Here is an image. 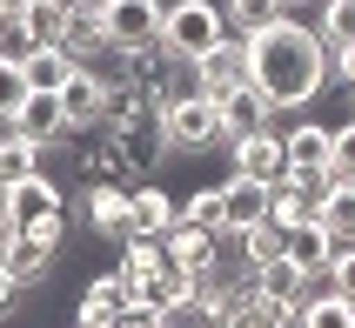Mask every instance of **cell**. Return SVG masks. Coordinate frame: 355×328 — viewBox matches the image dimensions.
Returning a JSON list of instances; mask_svg holds the SVG:
<instances>
[{
	"mask_svg": "<svg viewBox=\"0 0 355 328\" xmlns=\"http://www.w3.org/2000/svg\"><path fill=\"white\" fill-rule=\"evenodd\" d=\"M255 288L261 295H288V302H309V275H302L288 254H275V261H261V268H255Z\"/></svg>",
	"mask_w": 355,
	"mask_h": 328,
	"instance_id": "26",
	"label": "cell"
},
{
	"mask_svg": "<svg viewBox=\"0 0 355 328\" xmlns=\"http://www.w3.org/2000/svg\"><path fill=\"white\" fill-rule=\"evenodd\" d=\"M302 328H355V302L336 295V288L309 295V302H302Z\"/></svg>",
	"mask_w": 355,
	"mask_h": 328,
	"instance_id": "28",
	"label": "cell"
},
{
	"mask_svg": "<svg viewBox=\"0 0 355 328\" xmlns=\"http://www.w3.org/2000/svg\"><path fill=\"white\" fill-rule=\"evenodd\" d=\"M0 208L14 214L20 228H34V221H47V214L67 208V194H60L54 174H27V181H7V188H0Z\"/></svg>",
	"mask_w": 355,
	"mask_h": 328,
	"instance_id": "8",
	"label": "cell"
},
{
	"mask_svg": "<svg viewBox=\"0 0 355 328\" xmlns=\"http://www.w3.org/2000/svg\"><path fill=\"white\" fill-rule=\"evenodd\" d=\"M0 268L14 275L20 288H40V282H47V275H54V248H47V241H40V234H27V228H20L14 241H7V248H0Z\"/></svg>",
	"mask_w": 355,
	"mask_h": 328,
	"instance_id": "15",
	"label": "cell"
},
{
	"mask_svg": "<svg viewBox=\"0 0 355 328\" xmlns=\"http://www.w3.org/2000/svg\"><path fill=\"white\" fill-rule=\"evenodd\" d=\"M168 261L175 268H208V261H221V234L201 228V221H175V234H168Z\"/></svg>",
	"mask_w": 355,
	"mask_h": 328,
	"instance_id": "17",
	"label": "cell"
},
{
	"mask_svg": "<svg viewBox=\"0 0 355 328\" xmlns=\"http://www.w3.org/2000/svg\"><path fill=\"white\" fill-rule=\"evenodd\" d=\"M248 80L275 107H309L329 80V47L315 27L302 20H275L268 34H248Z\"/></svg>",
	"mask_w": 355,
	"mask_h": 328,
	"instance_id": "1",
	"label": "cell"
},
{
	"mask_svg": "<svg viewBox=\"0 0 355 328\" xmlns=\"http://www.w3.org/2000/svg\"><path fill=\"white\" fill-rule=\"evenodd\" d=\"M181 221H201V228L228 234V208H221V188H195L188 201H181Z\"/></svg>",
	"mask_w": 355,
	"mask_h": 328,
	"instance_id": "33",
	"label": "cell"
},
{
	"mask_svg": "<svg viewBox=\"0 0 355 328\" xmlns=\"http://www.w3.org/2000/svg\"><path fill=\"white\" fill-rule=\"evenodd\" d=\"M235 148V174H248V181H268V188H282L288 181V141L275 135V128H261V135H241V141H228Z\"/></svg>",
	"mask_w": 355,
	"mask_h": 328,
	"instance_id": "7",
	"label": "cell"
},
{
	"mask_svg": "<svg viewBox=\"0 0 355 328\" xmlns=\"http://www.w3.org/2000/svg\"><path fill=\"white\" fill-rule=\"evenodd\" d=\"M60 47L80 60V67H94L114 40H107V14H101V0H74V20H67V34H60Z\"/></svg>",
	"mask_w": 355,
	"mask_h": 328,
	"instance_id": "13",
	"label": "cell"
},
{
	"mask_svg": "<svg viewBox=\"0 0 355 328\" xmlns=\"http://www.w3.org/2000/svg\"><path fill=\"white\" fill-rule=\"evenodd\" d=\"M288 168H336V128H322V121H302L288 128Z\"/></svg>",
	"mask_w": 355,
	"mask_h": 328,
	"instance_id": "18",
	"label": "cell"
},
{
	"mask_svg": "<svg viewBox=\"0 0 355 328\" xmlns=\"http://www.w3.org/2000/svg\"><path fill=\"white\" fill-rule=\"evenodd\" d=\"M181 221V201H168V188H135V221H128V234H175Z\"/></svg>",
	"mask_w": 355,
	"mask_h": 328,
	"instance_id": "19",
	"label": "cell"
},
{
	"mask_svg": "<svg viewBox=\"0 0 355 328\" xmlns=\"http://www.w3.org/2000/svg\"><path fill=\"white\" fill-rule=\"evenodd\" d=\"M322 47L336 54V47H355V0H322Z\"/></svg>",
	"mask_w": 355,
	"mask_h": 328,
	"instance_id": "31",
	"label": "cell"
},
{
	"mask_svg": "<svg viewBox=\"0 0 355 328\" xmlns=\"http://www.w3.org/2000/svg\"><path fill=\"white\" fill-rule=\"evenodd\" d=\"M228 34H235V27H228V14H221L215 0H168L161 47H168L175 60H188V67H195V60H201V54H215Z\"/></svg>",
	"mask_w": 355,
	"mask_h": 328,
	"instance_id": "2",
	"label": "cell"
},
{
	"mask_svg": "<svg viewBox=\"0 0 355 328\" xmlns=\"http://www.w3.org/2000/svg\"><path fill=\"white\" fill-rule=\"evenodd\" d=\"M107 40L114 47H155L168 27V0H107Z\"/></svg>",
	"mask_w": 355,
	"mask_h": 328,
	"instance_id": "4",
	"label": "cell"
},
{
	"mask_svg": "<svg viewBox=\"0 0 355 328\" xmlns=\"http://www.w3.org/2000/svg\"><path fill=\"white\" fill-rule=\"evenodd\" d=\"M215 107H221V141H241V135H261V128H268V114H275V101L261 94L255 80H248V87H235V94H221Z\"/></svg>",
	"mask_w": 355,
	"mask_h": 328,
	"instance_id": "11",
	"label": "cell"
},
{
	"mask_svg": "<svg viewBox=\"0 0 355 328\" xmlns=\"http://www.w3.org/2000/svg\"><path fill=\"white\" fill-rule=\"evenodd\" d=\"M0 7H7V14H20V7H27V0H0Z\"/></svg>",
	"mask_w": 355,
	"mask_h": 328,
	"instance_id": "42",
	"label": "cell"
},
{
	"mask_svg": "<svg viewBox=\"0 0 355 328\" xmlns=\"http://www.w3.org/2000/svg\"><path fill=\"white\" fill-rule=\"evenodd\" d=\"M107 328H168V315H155L148 302H135V309L121 315V322H107Z\"/></svg>",
	"mask_w": 355,
	"mask_h": 328,
	"instance_id": "39",
	"label": "cell"
},
{
	"mask_svg": "<svg viewBox=\"0 0 355 328\" xmlns=\"http://www.w3.org/2000/svg\"><path fill=\"white\" fill-rule=\"evenodd\" d=\"M34 47H40V40L27 34V20H20V14L0 27V54H7V60H20V67H27V54H34Z\"/></svg>",
	"mask_w": 355,
	"mask_h": 328,
	"instance_id": "35",
	"label": "cell"
},
{
	"mask_svg": "<svg viewBox=\"0 0 355 328\" xmlns=\"http://www.w3.org/2000/svg\"><path fill=\"white\" fill-rule=\"evenodd\" d=\"M221 208H228V234H248L255 221H268V214H275V188H268V181L235 174V181L221 188Z\"/></svg>",
	"mask_w": 355,
	"mask_h": 328,
	"instance_id": "12",
	"label": "cell"
},
{
	"mask_svg": "<svg viewBox=\"0 0 355 328\" xmlns=\"http://www.w3.org/2000/svg\"><path fill=\"white\" fill-rule=\"evenodd\" d=\"M221 14H228L235 34H268L275 20H288V0H228Z\"/></svg>",
	"mask_w": 355,
	"mask_h": 328,
	"instance_id": "25",
	"label": "cell"
},
{
	"mask_svg": "<svg viewBox=\"0 0 355 328\" xmlns=\"http://www.w3.org/2000/svg\"><path fill=\"white\" fill-rule=\"evenodd\" d=\"M20 20H27V34H34L40 47H60L67 20H74V0H27V7H20Z\"/></svg>",
	"mask_w": 355,
	"mask_h": 328,
	"instance_id": "22",
	"label": "cell"
},
{
	"mask_svg": "<svg viewBox=\"0 0 355 328\" xmlns=\"http://www.w3.org/2000/svg\"><path fill=\"white\" fill-rule=\"evenodd\" d=\"M101 7H107V0H101Z\"/></svg>",
	"mask_w": 355,
	"mask_h": 328,
	"instance_id": "45",
	"label": "cell"
},
{
	"mask_svg": "<svg viewBox=\"0 0 355 328\" xmlns=\"http://www.w3.org/2000/svg\"><path fill=\"white\" fill-rule=\"evenodd\" d=\"M195 87H201L208 101L248 87V34H228L215 54H201V60H195Z\"/></svg>",
	"mask_w": 355,
	"mask_h": 328,
	"instance_id": "5",
	"label": "cell"
},
{
	"mask_svg": "<svg viewBox=\"0 0 355 328\" xmlns=\"http://www.w3.org/2000/svg\"><path fill=\"white\" fill-rule=\"evenodd\" d=\"M329 282H336V295H349L355 302V241H342L336 261H329Z\"/></svg>",
	"mask_w": 355,
	"mask_h": 328,
	"instance_id": "36",
	"label": "cell"
},
{
	"mask_svg": "<svg viewBox=\"0 0 355 328\" xmlns=\"http://www.w3.org/2000/svg\"><path fill=\"white\" fill-rule=\"evenodd\" d=\"M135 302H141V288L121 268H107V275H94V282L80 288V315H74V322L80 328H107V322H121V315L135 309Z\"/></svg>",
	"mask_w": 355,
	"mask_h": 328,
	"instance_id": "6",
	"label": "cell"
},
{
	"mask_svg": "<svg viewBox=\"0 0 355 328\" xmlns=\"http://www.w3.org/2000/svg\"><path fill=\"white\" fill-rule=\"evenodd\" d=\"M329 74H342L355 87V47H336V54H329Z\"/></svg>",
	"mask_w": 355,
	"mask_h": 328,
	"instance_id": "40",
	"label": "cell"
},
{
	"mask_svg": "<svg viewBox=\"0 0 355 328\" xmlns=\"http://www.w3.org/2000/svg\"><path fill=\"white\" fill-rule=\"evenodd\" d=\"M60 107H67V121H74V135H94L101 121H107V80H101L94 67H74L67 87H60Z\"/></svg>",
	"mask_w": 355,
	"mask_h": 328,
	"instance_id": "10",
	"label": "cell"
},
{
	"mask_svg": "<svg viewBox=\"0 0 355 328\" xmlns=\"http://www.w3.org/2000/svg\"><path fill=\"white\" fill-rule=\"evenodd\" d=\"M322 228L336 234V241H355V181H336V188L322 194Z\"/></svg>",
	"mask_w": 355,
	"mask_h": 328,
	"instance_id": "27",
	"label": "cell"
},
{
	"mask_svg": "<svg viewBox=\"0 0 355 328\" xmlns=\"http://www.w3.org/2000/svg\"><path fill=\"white\" fill-rule=\"evenodd\" d=\"M336 248H342V241H336L329 228H322V221H295V228H288V248H282V254H288V261H295L302 275H329Z\"/></svg>",
	"mask_w": 355,
	"mask_h": 328,
	"instance_id": "16",
	"label": "cell"
},
{
	"mask_svg": "<svg viewBox=\"0 0 355 328\" xmlns=\"http://www.w3.org/2000/svg\"><path fill=\"white\" fill-rule=\"evenodd\" d=\"M315 214H322V201H309V194L288 188V181L275 188V221H282V228H295V221H315Z\"/></svg>",
	"mask_w": 355,
	"mask_h": 328,
	"instance_id": "34",
	"label": "cell"
},
{
	"mask_svg": "<svg viewBox=\"0 0 355 328\" xmlns=\"http://www.w3.org/2000/svg\"><path fill=\"white\" fill-rule=\"evenodd\" d=\"M155 268H168V241H161V234H128V241H121V275L141 288Z\"/></svg>",
	"mask_w": 355,
	"mask_h": 328,
	"instance_id": "23",
	"label": "cell"
},
{
	"mask_svg": "<svg viewBox=\"0 0 355 328\" xmlns=\"http://www.w3.org/2000/svg\"><path fill=\"white\" fill-rule=\"evenodd\" d=\"M235 328H302V302H288V295H255Z\"/></svg>",
	"mask_w": 355,
	"mask_h": 328,
	"instance_id": "29",
	"label": "cell"
},
{
	"mask_svg": "<svg viewBox=\"0 0 355 328\" xmlns=\"http://www.w3.org/2000/svg\"><path fill=\"white\" fill-rule=\"evenodd\" d=\"M288 7H302V0H288Z\"/></svg>",
	"mask_w": 355,
	"mask_h": 328,
	"instance_id": "44",
	"label": "cell"
},
{
	"mask_svg": "<svg viewBox=\"0 0 355 328\" xmlns=\"http://www.w3.org/2000/svg\"><path fill=\"white\" fill-rule=\"evenodd\" d=\"M161 135H168V148H175V155H201V148H215V141H221V107L201 94V87H188V94L168 101Z\"/></svg>",
	"mask_w": 355,
	"mask_h": 328,
	"instance_id": "3",
	"label": "cell"
},
{
	"mask_svg": "<svg viewBox=\"0 0 355 328\" xmlns=\"http://www.w3.org/2000/svg\"><path fill=\"white\" fill-rule=\"evenodd\" d=\"M241 241V261H248V268H261V261H275L282 248H288V228H282L275 214H268V221H255V228L248 234H235Z\"/></svg>",
	"mask_w": 355,
	"mask_h": 328,
	"instance_id": "30",
	"label": "cell"
},
{
	"mask_svg": "<svg viewBox=\"0 0 355 328\" xmlns=\"http://www.w3.org/2000/svg\"><path fill=\"white\" fill-rule=\"evenodd\" d=\"M14 128H20L27 141H40V148H60V141L74 135V121H67L60 94H27V107L14 114Z\"/></svg>",
	"mask_w": 355,
	"mask_h": 328,
	"instance_id": "14",
	"label": "cell"
},
{
	"mask_svg": "<svg viewBox=\"0 0 355 328\" xmlns=\"http://www.w3.org/2000/svg\"><path fill=\"white\" fill-rule=\"evenodd\" d=\"M7 20H14V14H7V7H0V27H7Z\"/></svg>",
	"mask_w": 355,
	"mask_h": 328,
	"instance_id": "43",
	"label": "cell"
},
{
	"mask_svg": "<svg viewBox=\"0 0 355 328\" xmlns=\"http://www.w3.org/2000/svg\"><path fill=\"white\" fill-rule=\"evenodd\" d=\"M141 302H148L155 315L181 309V302H195V268H175V261H168V268H155L148 282H141Z\"/></svg>",
	"mask_w": 355,
	"mask_h": 328,
	"instance_id": "20",
	"label": "cell"
},
{
	"mask_svg": "<svg viewBox=\"0 0 355 328\" xmlns=\"http://www.w3.org/2000/svg\"><path fill=\"white\" fill-rule=\"evenodd\" d=\"M27 234H40V241H47V248L60 254V241H67V208H60V214H47V221H34Z\"/></svg>",
	"mask_w": 355,
	"mask_h": 328,
	"instance_id": "38",
	"label": "cell"
},
{
	"mask_svg": "<svg viewBox=\"0 0 355 328\" xmlns=\"http://www.w3.org/2000/svg\"><path fill=\"white\" fill-rule=\"evenodd\" d=\"M80 208H87V228L94 234L128 241V221H135V188L128 181H94V188L80 194Z\"/></svg>",
	"mask_w": 355,
	"mask_h": 328,
	"instance_id": "9",
	"label": "cell"
},
{
	"mask_svg": "<svg viewBox=\"0 0 355 328\" xmlns=\"http://www.w3.org/2000/svg\"><path fill=\"white\" fill-rule=\"evenodd\" d=\"M74 67L80 60L67 54V47H34V54H27V87H34V94H60Z\"/></svg>",
	"mask_w": 355,
	"mask_h": 328,
	"instance_id": "21",
	"label": "cell"
},
{
	"mask_svg": "<svg viewBox=\"0 0 355 328\" xmlns=\"http://www.w3.org/2000/svg\"><path fill=\"white\" fill-rule=\"evenodd\" d=\"M40 155H47L40 141H27L20 128H7V135H0V188H7V181H27V174H40Z\"/></svg>",
	"mask_w": 355,
	"mask_h": 328,
	"instance_id": "24",
	"label": "cell"
},
{
	"mask_svg": "<svg viewBox=\"0 0 355 328\" xmlns=\"http://www.w3.org/2000/svg\"><path fill=\"white\" fill-rule=\"evenodd\" d=\"M27 94H34V87H27V67L0 54V128H14V114L27 107Z\"/></svg>",
	"mask_w": 355,
	"mask_h": 328,
	"instance_id": "32",
	"label": "cell"
},
{
	"mask_svg": "<svg viewBox=\"0 0 355 328\" xmlns=\"http://www.w3.org/2000/svg\"><path fill=\"white\" fill-rule=\"evenodd\" d=\"M336 174H342V181H355V121H349V128H336Z\"/></svg>",
	"mask_w": 355,
	"mask_h": 328,
	"instance_id": "37",
	"label": "cell"
},
{
	"mask_svg": "<svg viewBox=\"0 0 355 328\" xmlns=\"http://www.w3.org/2000/svg\"><path fill=\"white\" fill-rule=\"evenodd\" d=\"M14 295H20V282L7 268H0V322H7V309H14Z\"/></svg>",
	"mask_w": 355,
	"mask_h": 328,
	"instance_id": "41",
	"label": "cell"
}]
</instances>
